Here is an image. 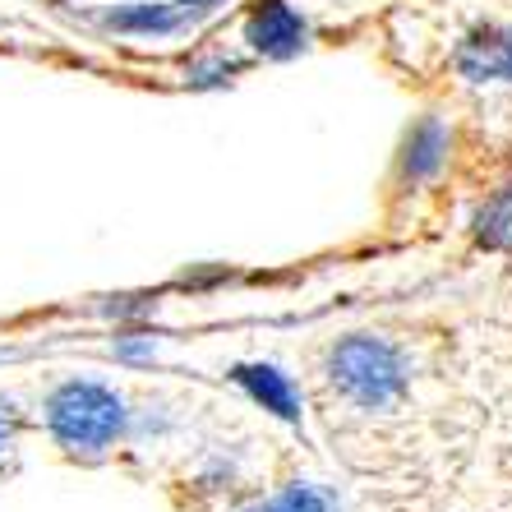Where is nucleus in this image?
Masks as SVG:
<instances>
[{"label":"nucleus","instance_id":"f257e3e1","mask_svg":"<svg viewBox=\"0 0 512 512\" xmlns=\"http://www.w3.org/2000/svg\"><path fill=\"white\" fill-rule=\"evenodd\" d=\"M47 420L56 429V439L74 453H97L125 425V406L111 388L102 383H65L47 406Z\"/></svg>","mask_w":512,"mask_h":512},{"label":"nucleus","instance_id":"f03ea898","mask_svg":"<svg viewBox=\"0 0 512 512\" xmlns=\"http://www.w3.org/2000/svg\"><path fill=\"white\" fill-rule=\"evenodd\" d=\"M402 356H397L388 342H374V337H351L333 351V383L342 388L346 402L365 406V411H379V406L397 402L402 393Z\"/></svg>","mask_w":512,"mask_h":512},{"label":"nucleus","instance_id":"9d476101","mask_svg":"<svg viewBox=\"0 0 512 512\" xmlns=\"http://www.w3.org/2000/svg\"><path fill=\"white\" fill-rule=\"evenodd\" d=\"M0 439H5V420H0Z\"/></svg>","mask_w":512,"mask_h":512},{"label":"nucleus","instance_id":"39448f33","mask_svg":"<svg viewBox=\"0 0 512 512\" xmlns=\"http://www.w3.org/2000/svg\"><path fill=\"white\" fill-rule=\"evenodd\" d=\"M111 28H125V33H171L180 24V14L171 5H139V10H120L107 14Z\"/></svg>","mask_w":512,"mask_h":512},{"label":"nucleus","instance_id":"423d86ee","mask_svg":"<svg viewBox=\"0 0 512 512\" xmlns=\"http://www.w3.org/2000/svg\"><path fill=\"white\" fill-rule=\"evenodd\" d=\"M480 240L485 245H512V194H499L480 213Z\"/></svg>","mask_w":512,"mask_h":512},{"label":"nucleus","instance_id":"9b49d317","mask_svg":"<svg viewBox=\"0 0 512 512\" xmlns=\"http://www.w3.org/2000/svg\"><path fill=\"white\" fill-rule=\"evenodd\" d=\"M254 512H268V508H254Z\"/></svg>","mask_w":512,"mask_h":512},{"label":"nucleus","instance_id":"7ed1b4c3","mask_svg":"<svg viewBox=\"0 0 512 512\" xmlns=\"http://www.w3.org/2000/svg\"><path fill=\"white\" fill-rule=\"evenodd\" d=\"M250 42L259 51H268V56H291L305 42V24L282 0H259V10L250 14Z\"/></svg>","mask_w":512,"mask_h":512},{"label":"nucleus","instance_id":"1a4fd4ad","mask_svg":"<svg viewBox=\"0 0 512 512\" xmlns=\"http://www.w3.org/2000/svg\"><path fill=\"white\" fill-rule=\"evenodd\" d=\"M180 5H213V0H180Z\"/></svg>","mask_w":512,"mask_h":512},{"label":"nucleus","instance_id":"20e7f679","mask_svg":"<svg viewBox=\"0 0 512 512\" xmlns=\"http://www.w3.org/2000/svg\"><path fill=\"white\" fill-rule=\"evenodd\" d=\"M236 379L250 388L254 397H259L268 411H277V416L286 420H296V388H291V379L286 374H277L273 365H245V370H236Z\"/></svg>","mask_w":512,"mask_h":512},{"label":"nucleus","instance_id":"0eeeda50","mask_svg":"<svg viewBox=\"0 0 512 512\" xmlns=\"http://www.w3.org/2000/svg\"><path fill=\"white\" fill-rule=\"evenodd\" d=\"M268 512H328V503L314 489H286L277 503H268Z\"/></svg>","mask_w":512,"mask_h":512},{"label":"nucleus","instance_id":"6e6552de","mask_svg":"<svg viewBox=\"0 0 512 512\" xmlns=\"http://www.w3.org/2000/svg\"><path fill=\"white\" fill-rule=\"evenodd\" d=\"M503 74H508V79H512V37H508V42H503Z\"/></svg>","mask_w":512,"mask_h":512}]
</instances>
